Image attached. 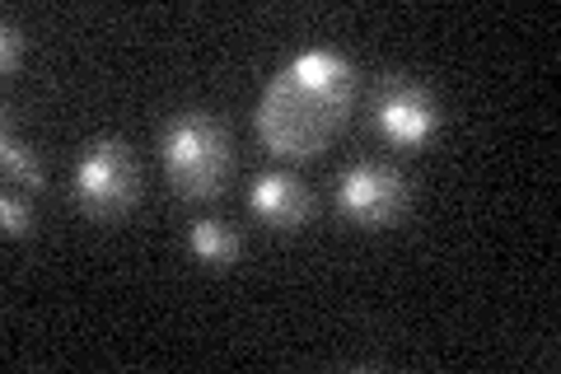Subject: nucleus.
<instances>
[{
	"instance_id": "4",
	"label": "nucleus",
	"mask_w": 561,
	"mask_h": 374,
	"mask_svg": "<svg viewBox=\"0 0 561 374\" xmlns=\"http://www.w3.org/2000/svg\"><path fill=\"white\" fill-rule=\"evenodd\" d=\"M337 202L342 220L360 225V229H389L408 216L412 206V188L393 165H379V159H356L351 169H342L337 178Z\"/></svg>"
},
{
	"instance_id": "6",
	"label": "nucleus",
	"mask_w": 561,
	"mask_h": 374,
	"mask_svg": "<svg viewBox=\"0 0 561 374\" xmlns=\"http://www.w3.org/2000/svg\"><path fill=\"white\" fill-rule=\"evenodd\" d=\"M249 211L267 225V229H300L309 216H313V197H309V188L300 183L295 173L286 169H267V173H257L253 178V188H249Z\"/></svg>"
},
{
	"instance_id": "8",
	"label": "nucleus",
	"mask_w": 561,
	"mask_h": 374,
	"mask_svg": "<svg viewBox=\"0 0 561 374\" xmlns=\"http://www.w3.org/2000/svg\"><path fill=\"white\" fill-rule=\"evenodd\" d=\"M0 165H5L10 183H20V188H43L47 183V169H43L38 150H33L28 140L14 136L10 127H5V136H0Z\"/></svg>"
},
{
	"instance_id": "1",
	"label": "nucleus",
	"mask_w": 561,
	"mask_h": 374,
	"mask_svg": "<svg viewBox=\"0 0 561 374\" xmlns=\"http://www.w3.org/2000/svg\"><path fill=\"white\" fill-rule=\"evenodd\" d=\"M351 89H356V76H351V66L337 57V52H305L272 94V99L290 103L286 122H272V127H262V132H267V140L276 150L313 155V146H323L328 127H337L346 117Z\"/></svg>"
},
{
	"instance_id": "9",
	"label": "nucleus",
	"mask_w": 561,
	"mask_h": 374,
	"mask_svg": "<svg viewBox=\"0 0 561 374\" xmlns=\"http://www.w3.org/2000/svg\"><path fill=\"white\" fill-rule=\"evenodd\" d=\"M0 220H5L10 239H28L33 235V206L20 197V192H5V197H0Z\"/></svg>"
},
{
	"instance_id": "2",
	"label": "nucleus",
	"mask_w": 561,
	"mask_h": 374,
	"mask_svg": "<svg viewBox=\"0 0 561 374\" xmlns=\"http://www.w3.org/2000/svg\"><path fill=\"white\" fill-rule=\"evenodd\" d=\"M160 159H164V173H169V183L179 197H187V202L220 197L225 178H230V165H234L230 132L220 127V117L187 109V113L164 122Z\"/></svg>"
},
{
	"instance_id": "5",
	"label": "nucleus",
	"mask_w": 561,
	"mask_h": 374,
	"mask_svg": "<svg viewBox=\"0 0 561 374\" xmlns=\"http://www.w3.org/2000/svg\"><path fill=\"white\" fill-rule=\"evenodd\" d=\"M375 127L402 150H421L440 132V103L426 84H412L408 76H383L375 94Z\"/></svg>"
},
{
	"instance_id": "10",
	"label": "nucleus",
	"mask_w": 561,
	"mask_h": 374,
	"mask_svg": "<svg viewBox=\"0 0 561 374\" xmlns=\"http://www.w3.org/2000/svg\"><path fill=\"white\" fill-rule=\"evenodd\" d=\"M24 29L14 24V20H5L0 24V70H5V76H14V70H20V61H24Z\"/></svg>"
},
{
	"instance_id": "3",
	"label": "nucleus",
	"mask_w": 561,
	"mask_h": 374,
	"mask_svg": "<svg viewBox=\"0 0 561 374\" xmlns=\"http://www.w3.org/2000/svg\"><path fill=\"white\" fill-rule=\"evenodd\" d=\"M70 197L90 220H122L140 202V165L127 140L99 136L80 150L70 173Z\"/></svg>"
},
{
	"instance_id": "7",
	"label": "nucleus",
	"mask_w": 561,
	"mask_h": 374,
	"mask_svg": "<svg viewBox=\"0 0 561 374\" xmlns=\"http://www.w3.org/2000/svg\"><path fill=\"white\" fill-rule=\"evenodd\" d=\"M187 253L202 267H210V272H230V267L239 262V253H243V239H239L234 225L202 216V220L187 225Z\"/></svg>"
}]
</instances>
